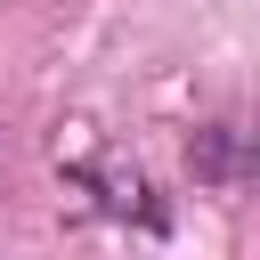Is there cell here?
Returning a JSON list of instances; mask_svg holds the SVG:
<instances>
[{"instance_id":"6da1fadb","label":"cell","mask_w":260,"mask_h":260,"mask_svg":"<svg viewBox=\"0 0 260 260\" xmlns=\"http://www.w3.org/2000/svg\"><path fill=\"white\" fill-rule=\"evenodd\" d=\"M187 162H195L203 179H228V171H236V138H228V130H203V138L187 146Z\"/></svg>"}]
</instances>
